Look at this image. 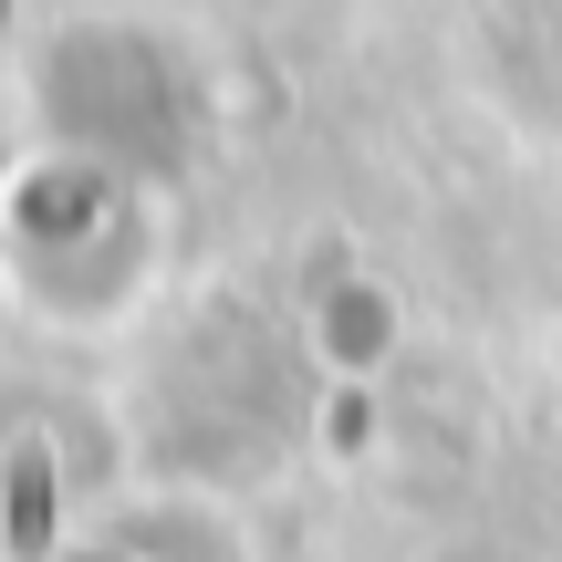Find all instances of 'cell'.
I'll use <instances>...</instances> for the list:
<instances>
[{"label":"cell","mask_w":562,"mask_h":562,"mask_svg":"<svg viewBox=\"0 0 562 562\" xmlns=\"http://www.w3.org/2000/svg\"><path fill=\"white\" fill-rule=\"evenodd\" d=\"M11 542H21V562L53 552V469H42V448L11 459Z\"/></svg>","instance_id":"obj_1"}]
</instances>
